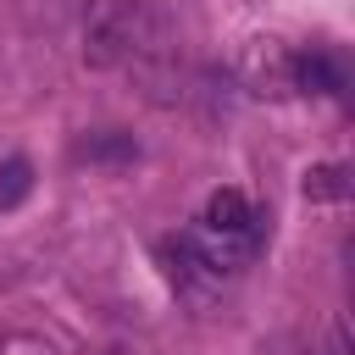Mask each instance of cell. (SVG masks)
<instances>
[{"instance_id": "6da1fadb", "label": "cell", "mask_w": 355, "mask_h": 355, "mask_svg": "<svg viewBox=\"0 0 355 355\" xmlns=\"http://www.w3.org/2000/svg\"><path fill=\"white\" fill-rule=\"evenodd\" d=\"M83 61L139 72L144 83H161L172 72V22H166V11L155 0H89Z\"/></svg>"}, {"instance_id": "7a4b0ae2", "label": "cell", "mask_w": 355, "mask_h": 355, "mask_svg": "<svg viewBox=\"0 0 355 355\" xmlns=\"http://www.w3.org/2000/svg\"><path fill=\"white\" fill-rule=\"evenodd\" d=\"M255 211H250V200L239 194V189H216L211 200H205V216H200V227H211V233H233V239H255Z\"/></svg>"}, {"instance_id": "3957f363", "label": "cell", "mask_w": 355, "mask_h": 355, "mask_svg": "<svg viewBox=\"0 0 355 355\" xmlns=\"http://www.w3.org/2000/svg\"><path fill=\"white\" fill-rule=\"evenodd\" d=\"M288 83H300V89H316V94H338L344 89V72L327 61V55H294L288 61Z\"/></svg>"}, {"instance_id": "277c9868", "label": "cell", "mask_w": 355, "mask_h": 355, "mask_svg": "<svg viewBox=\"0 0 355 355\" xmlns=\"http://www.w3.org/2000/svg\"><path fill=\"white\" fill-rule=\"evenodd\" d=\"M305 194H311V200H344V194H349V166H338V161L311 166V172H305Z\"/></svg>"}, {"instance_id": "5b68a950", "label": "cell", "mask_w": 355, "mask_h": 355, "mask_svg": "<svg viewBox=\"0 0 355 355\" xmlns=\"http://www.w3.org/2000/svg\"><path fill=\"white\" fill-rule=\"evenodd\" d=\"M28 189H33V166H28L22 155H11V161L0 166V211H11Z\"/></svg>"}, {"instance_id": "8992f818", "label": "cell", "mask_w": 355, "mask_h": 355, "mask_svg": "<svg viewBox=\"0 0 355 355\" xmlns=\"http://www.w3.org/2000/svg\"><path fill=\"white\" fill-rule=\"evenodd\" d=\"M83 155H89V161H133V155H139V144H133L128 133H100V139H89V144H83Z\"/></svg>"}]
</instances>
